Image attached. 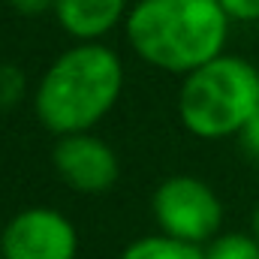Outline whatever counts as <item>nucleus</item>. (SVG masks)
<instances>
[{
  "label": "nucleus",
  "mask_w": 259,
  "mask_h": 259,
  "mask_svg": "<svg viewBox=\"0 0 259 259\" xmlns=\"http://www.w3.org/2000/svg\"><path fill=\"white\" fill-rule=\"evenodd\" d=\"M124 94V64L103 42H75L61 52L33 91V112L55 139L88 133L118 106Z\"/></svg>",
  "instance_id": "f257e3e1"
},
{
  "label": "nucleus",
  "mask_w": 259,
  "mask_h": 259,
  "mask_svg": "<svg viewBox=\"0 0 259 259\" xmlns=\"http://www.w3.org/2000/svg\"><path fill=\"white\" fill-rule=\"evenodd\" d=\"M229 21L217 0H139L130 6L124 30L136 58L187 75L223 55Z\"/></svg>",
  "instance_id": "f03ea898"
},
{
  "label": "nucleus",
  "mask_w": 259,
  "mask_h": 259,
  "mask_svg": "<svg viewBox=\"0 0 259 259\" xmlns=\"http://www.w3.org/2000/svg\"><path fill=\"white\" fill-rule=\"evenodd\" d=\"M175 106L181 127L196 139L238 136L259 112V69L247 58L223 52L184 75Z\"/></svg>",
  "instance_id": "7ed1b4c3"
},
{
  "label": "nucleus",
  "mask_w": 259,
  "mask_h": 259,
  "mask_svg": "<svg viewBox=\"0 0 259 259\" xmlns=\"http://www.w3.org/2000/svg\"><path fill=\"white\" fill-rule=\"evenodd\" d=\"M157 229L169 238L205 247L223 232V199L196 175H169L151 196Z\"/></svg>",
  "instance_id": "20e7f679"
},
{
  "label": "nucleus",
  "mask_w": 259,
  "mask_h": 259,
  "mask_svg": "<svg viewBox=\"0 0 259 259\" xmlns=\"http://www.w3.org/2000/svg\"><path fill=\"white\" fill-rule=\"evenodd\" d=\"M78 226L61 208L30 205L0 229V259H78Z\"/></svg>",
  "instance_id": "39448f33"
},
{
  "label": "nucleus",
  "mask_w": 259,
  "mask_h": 259,
  "mask_svg": "<svg viewBox=\"0 0 259 259\" xmlns=\"http://www.w3.org/2000/svg\"><path fill=\"white\" fill-rule=\"evenodd\" d=\"M52 166L66 187L81 196L109 193L121 178L118 154L94 130L58 136V142L52 148Z\"/></svg>",
  "instance_id": "423d86ee"
},
{
  "label": "nucleus",
  "mask_w": 259,
  "mask_h": 259,
  "mask_svg": "<svg viewBox=\"0 0 259 259\" xmlns=\"http://www.w3.org/2000/svg\"><path fill=\"white\" fill-rule=\"evenodd\" d=\"M55 18L75 42H100L127 21V0H55Z\"/></svg>",
  "instance_id": "0eeeda50"
},
{
  "label": "nucleus",
  "mask_w": 259,
  "mask_h": 259,
  "mask_svg": "<svg viewBox=\"0 0 259 259\" xmlns=\"http://www.w3.org/2000/svg\"><path fill=\"white\" fill-rule=\"evenodd\" d=\"M118 259H205V250L199 244H187L157 232V235H142L130 241Z\"/></svg>",
  "instance_id": "6e6552de"
},
{
  "label": "nucleus",
  "mask_w": 259,
  "mask_h": 259,
  "mask_svg": "<svg viewBox=\"0 0 259 259\" xmlns=\"http://www.w3.org/2000/svg\"><path fill=\"white\" fill-rule=\"evenodd\" d=\"M202 250L205 259H259V241L253 232H220Z\"/></svg>",
  "instance_id": "1a4fd4ad"
},
{
  "label": "nucleus",
  "mask_w": 259,
  "mask_h": 259,
  "mask_svg": "<svg viewBox=\"0 0 259 259\" xmlns=\"http://www.w3.org/2000/svg\"><path fill=\"white\" fill-rule=\"evenodd\" d=\"M24 88H27V81H24V72L18 66L0 64V112L12 109L24 97Z\"/></svg>",
  "instance_id": "9d476101"
},
{
  "label": "nucleus",
  "mask_w": 259,
  "mask_h": 259,
  "mask_svg": "<svg viewBox=\"0 0 259 259\" xmlns=\"http://www.w3.org/2000/svg\"><path fill=\"white\" fill-rule=\"evenodd\" d=\"M232 21H259V0H217Z\"/></svg>",
  "instance_id": "9b49d317"
},
{
  "label": "nucleus",
  "mask_w": 259,
  "mask_h": 259,
  "mask_svg": "<svg viewBox=\"0 0 259 259\" xmlns=\"http://www.w3.org/2000/svg\"><path fill=\"white\" fill-rule=\"evenodd\" d=\"M238 139V145H241V151H244V157H250L253 163H259V112L241 127V133L235 136Z\"/></svg>",
  "instance_id": "f8f14e48"
},
{
  "label": "nucleus",
  "mask_w": 259,
  "mask_h": 259,
  "mask_svg": "<svg viewBox=\"0 0 259 259\" xmlns=\"http://www.w3.org/2000/svg\"><path fill=\"white\" fill-rule=\"evenodd\" d=\"M18 15H42L55 9V0H6Z\"/></svg>",
  "instance_id": "ddd939ff"
},
{
  "label": "nucleus",
  "mask_w": 259,
  "mask_h": 259,
  "mask_svg": "<svg viewBox=\"0 0 259 259\" xmlns=\"http://www.w3.org/2000/svg\"><path fill=\"white\" fill-rule=\"evenodd\" d=\"M250 232H253V238L259 241V202H256V208H253V214H250Z\"/></svg>",
  "instance_id": "4468645a"
}]
</instances>
